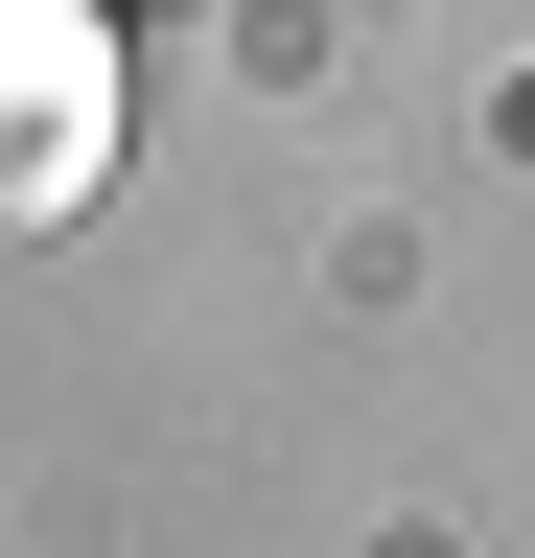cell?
<instances>
[{
	"label": "cell",
	"instance_id": "cell-2",
	"mask_svg": "<svg viewBox=\"0 0 535 558\" xmlns=\"http://www.w3.org/2000/svg\"><path fill=\"white\" fill-rule=\"evenodd\" d=\"M489 140H512V163H535V70H512V117H489Z\"/></svg>",
	"mask_w": 535,
	"mask_h": 558
},
{
	"label": "cell",
	"instance_id": "cell-1",
	"mask_svg": "<svg viewBox=\"0 0 535 558\" xmlns=\"http://www.w3.org/2000/svg\"><path fill=\"white\" fill-rule=\"evenodd\" d=\"M94 163H117V47H94V0H0V233L94 209Z\"/></svg>",
	"mask_w": 535,
	"mask_h": 558
}]
</instances>
